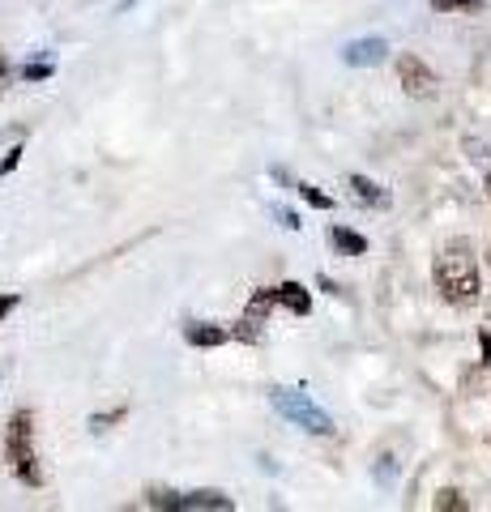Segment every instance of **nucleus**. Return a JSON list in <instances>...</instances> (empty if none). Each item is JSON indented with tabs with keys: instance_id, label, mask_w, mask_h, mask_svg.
<instances>
[{
	"instance_id": "nucleus-11",
	"label": "nucleus",
	"mask_w": 491,
	"mask_h": 512,
	"mask_svg": "<svg viewBox=\"0 0 491 512\" xmlns=\"http://www.w3.org/2000/svg\"><path fill=\"white\" fill-rule=\"evenodd\" d=\"M295 192H299V197H304L308 205H316V210H329V205H334V197H329V192H321V188H312V184H304V180H299V184H291Z\"/></svg>"
},
{
	"instance_id": "nucleus-8",
	"label": "nucleus",
	"mask_w": 491,
	"mask_h": 512,
	"mask_svg": "<svg viewBox=\"0 0 491 512\" xmlns=\"http://www.w3.org/2000/svg\"><path fill=\"white\" fill-rule=\"evenodd\" d=\"M278 303H282V308H291L295 316H308L312 312V295L299 282H282L278 286Z\"/></svg>"
},
{
	"instance_id": "nucleus-10",
	"label": "nucleus",
	"mask_w": 491,
	"mask_h": 512,
	"mask_svg": "<svg viewBox=\"0 0 491 512\" xmlns=\"http://www.w3.org/2000/svg\"><path fill=\"white\" fill-rule=\"evenodd\" d=\"M329 244H334L338 252H346V256H363V252H368V239L355 235V231H346V227H329Z\"/></svg>"
},
{
	"instance_id": "nucleus-18",
	"label": "nucleus",
	"mask_w": 491,
	"mask_h": 512,
	"mask_svg": "<svg viewBox=\"0 0 491 512\" xmlns=\"http://www.w3.org/2000/svg\"><path fill=\"white\" fill-rule=\"evenodd\" d=\"M13 308H18V295H0V320H5Z\"/></svg>"
},
{
	"instance_id": "nucleus-17",
	"label": "nucleus",
	"mask_w": 491,
	"mask_h": 512,
	"mask_svg": "<svg viewBox=\"0 0 491 512\" xmlns=\"http://www.w3.org/2000/svg\"><path fill=\"white\" fill-rule=\"evenodd\" d=\"M120 414H124V410H112V414H94V419H90V427H94V431H103L107 423H116Z\"/></svg>"
},
{
	"instance_id": "nucleus-19",
	"label": "nucleus",
	"mask_w": 491,
	"mask_h": 512,
	"mask_svg": "<svg viewBox=\"0 0 491 512\" xmlns=\"http://www.w3.org/2000/svg\"><path fill=\"white\" fill-rule=\"evenodd\" d=\"M487 188H491V171H487Z\"/></svg>"
},
{
	"instance_id": "nucleus-13",
	"label": "nucleus",
	"mask_w": 491,
	"mask_h": 512,
	"mask_svg": "<svg viewBox=\"0 0 491 512\" xmlns=\"http://www.w3.org/2000/svg\"><path fill=\"white\" fill-rule=\"evenodd\" d=\"M52 77V64H26L22 69V82H47Z\"/></svg>"
},
{
	"instance_id": "nucleus-15",
	"label": "nucleus",
	"mask_w": 491,
	"mask_h": 512,
	"mask_svg": "<svg viewBox=\"0 0 491 512\" xmlns=\"http://www.w3.org/2000/svg\"><path fill=\"white\" fill-rule=\"evenodd\" d=\"M22 154H26V150H22V146H13V150H9V154H5V158H0V175H9V171H13V167H18V163H22Z\"/></svg>"
},
{
	"instance_id": "nucleus-9",
	"label": "nucleus",
	"mask_w": 491,
	"mask_h": 512,
	"mask_svg": "<svg viewBox=\"0 0 491 512\" xmlns=\"http://www.w3.org/2000/svg\"><path fill=\"white\" fill-rule=\"evenodd\" d=\"M346 184H351V192H355V197H359L363 205H389V192L380 188L376 180H368V175H351Z\"/></svg>"
},
{
	"instance_id": "nucleus-1",
	"label": "nucleus",
	"mask_w": 491,
	"mask_h": 512,
	"mask_svg": "<svg viewBox=\"0 0 491 512\" xmlns=\"http://www.w3.org/2000/svg\"><path fill=\"white\" fill-rule=\"evenodd\" d=\"M432 278L440 286V295H445L449 303H457V308H470V303L479 299V291H483L479 265H474V256L462 244H453V248H445V252L436 256Z\"/></svg>"
},
{
	"instance_id": "nucleus-7",
	"label": "nucleus",
	"mask_w": 491,
	"mask_h": 512,
	"mask_svg": "<svg viewBox=\"0 0 491 512\" xmlns=\"http://www.w3.org/2000/svg\"><path fill=\"white\" fill-rule=\"evenodd\" d=\"M184 342L188 346H223V342H231V329H223V325H188L184 329Z\"/></svg>"
},
{
	"instance_id": "nucleus-4",
	"label": "nucleus",
	"mask_w": 491,
	"mask_h": 512,
	"mask_svg": "<svg viewBox=\"0 0 491 512\" xmlns=\"http://www.w3.org/2000/svg\"><path fill=\"white\" fill-rule=\"evenodd\" d=\"M398 82H402V90L410 94V99H436V90H440L436 69H427V64L419 56H410V52L398 56Z\"/></svg>"
},
{
	"instance_id": "nucleus-12",
	"label": "nucleus",
	"mask_w": 491,
	"mask_h": 512,
	"mask_svg": "<svg viewBox=\"0 0 491 512\" xmlns=\"http://www.w3.org/2000/svg\"><path fill=\"white\" fill-rule=\"evenodd\" d=\"M436 508H440V512H466L470 504L462 500V491H453V487H445V491H436Z\"/></svg>"
},
{
	"instance_id": "nucleus-16",
	"label": "nucleus",
	"mask_w": 491,
	"mask_h": 512,
	"mask_svg": "<svg viewBox=\"0 0 491 512\" xmlns=\"http://www.w3.org/2000/svg\"><path fill=\"white\" fill-rule=\"evenodd\" d=\"M274 214L282 218V227H287V231H299V227H304V222H299L291 210H282V205H274Z\"/></svg>"
},
{
	"instance_id": "nucleus-3",
	"label": "nucleus",
	"mask_w": 491,
	"mask_h": 512,
	"mask_svg": "<svg viewBox=\"0 0 491 512\" xmlns=\"http://www.w3.org/2000/svg\"><path fill=\"white\" fill-rule=\"evenodd\" d=\"M269 402H274V410H278L287 423L312 431V436H334V419H329V414L316 406L304 389H287V384H278V389L269 393Z\"/></svg>"
},
{
	"instance_id": "nucleus-14",
	"label": "nucleus",
	"mask_w": 491,
	"mask_h": 512,
	"mask_svg": "<svg viewBox=\"0 0 491 512\" xmlns=\"http://www.w3.org/2000/svg\"><path fill=\"white\" fill-rule=\"evenodd\" d=\"M479 0H432V9H440V13H453V9H474Z\"/></svg>"
},
{
	"instance_id": "nucleus-5",
	"label": "nucleus",
	"mask_w": 491,
	"mask_h": 512,
	"mask_svg": "<svg viewBox=\"0 0 491 512\" xmlns=\"http://www.w3.org/2000/svg\"><path fill=\"white\" fill-rule=\"evenodd\" d=\"M389 56V43L380 35H368V39H355L342 47V64H351V69H372V64H380Z\"/></svg>"
},
{
	"instance_id": "nucleus-6",
	"label": "nucleus",
	"mask_w": 491,
	"mask_h": 512,
	"mask_svg": "<svg viewBox=\"0 0 491 512\" xmlns=\"http://www.w3.org/2000/svg\"><path fill=\"white\" fill-rule=\"evenodd\" d=\"M235 500L223 491H180V512H231Z\"/></svg>"
},
{
	"instance_id": "nucleus-2",
	"label": "nucleus",
	"mask_w": 491,
	"mask_h": 512,
	"mask_svg": "<svg viewBox=\"0 0 491 512\" xmlns=\"http://www.w3.org/2000/svg\"><path fill=\"white\" fill-rule=\"evenodd\" d=\"M5 453H9L13 474H18L26 487H39V483H43L39 453H35V419H30V410H18V414L9 419V431H5Z\"/></svg>"
}]
</instances>
